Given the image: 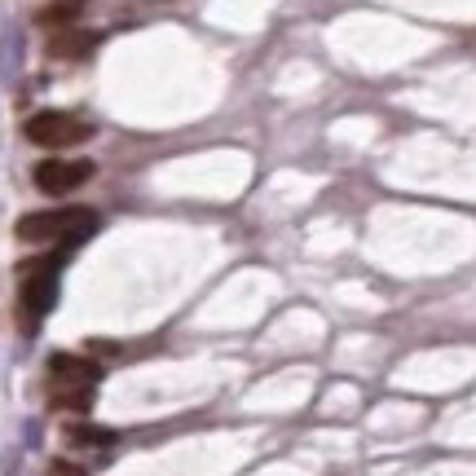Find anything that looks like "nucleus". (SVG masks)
I'll list each match as a JSON object with an SVG mask.
<instances>
[{
	"label": "nucleus",
	"instance_id": "f257e3e1",
	"mask_svg": "<svg viewBox=\"0 0 476 476\" xmlns=\"http://www.w3.org/2000/svg\"><path fill=\"white\" fill-rule=\"evenodd\" d=\"M98 230V212L93 208H49V212H27L13 234L22 242H49V238H71L80 242L84 234Z\"/></svg>",
	"mask_w": 476,
	"mask_h": 476
},
{
	"label": "nucleus",
	"instance_id": "f03ea898",
	"mask_svg": "<svg viewBox=\"0 0 476 476\" xmlns=\"http://www.w3.org/2000/svg\"><path fill=\"white\" fill-rule=\"evenodd\" d=\"M89 137H93V128L84 119L67 115V111H40V115L27 119V141H36L44 150H67V146H80Z\"/></svg>",
	"mask_w": 476,
	"mask_h": 476
},
{
	"label": "nucleus",
	"instance_id": "7ed1b4c3",
	"mask_svg": "<svg viewBox=\"0 0 476 476\" xmlns=\"http://www.w3.org/2000/svg\"><path fill=\"white\" fill-rule=\"evenodd\" d=\"M18 269H22V296H18V305H22V322L36 327V322L49 313L53 296H58V274H53L49 260H31V265H18Z\"/></svg>",
	"mask_w": 476,
	"mask_h": 476
},
{
	"label": "nucleus",
	"instance_id": "20e7f679",
	"mask_svg": "<svg viewBox=\"0 0 476 476\" xmlns=\"http://www.w3.org/2000/svg\"><path fill=\"white\" fill-rule=\"evenodd\" d=\"M89 177H93V163H89V159H44V163H36V190H44V194H53V199L80 190Z\"/></svg>",
	"mask_w": 476,
	"mask_h": 476
},
{
	"label": "nucleus",
	"instance_id": "39448f33",
	"mask_svg": "<svg viewBox=\"0 0 476 476\" xmlns=\"http://www.w3.org/2000/svg\"><path fill=\"white\" fill-rule=\"evenodd\" d=\"M49 375L62 379V384H98V379H102V366L89 361V357H75V353H53L49 357Z\"/></svg>",
	"mask_w": 476,
	"mask_h": 476
},
{
	"label": "nucleus",
	"instance_id": "423d86ee",
	"mask_svg": "<svg viewBox=\"0 0 476 476\" xmlns=\"http://www.w3.org/2000/svg\"><path fill=\"white\" fill-rule=\"evenodd\" d=\"M93 44H98V31H62L49 40V58H84L93 53Z\"/></svg>",
	"mask_w": 476,
	"mask_h": 476
},
{
	"label": "nucleus",
	"instance_id": "0eeeda50",
	"mask_svg": "<svg viewBox=\"0 0 476 476\" xmlns=\"http://www.w3.org/2000/svg\"><path fill=\"white\" fill-rule=\"evenodd\" d=\"M62 437H67L71 446H89V450H107V446H115V432L102 428V424H67Z\"/></svg>",
	"mask_w": 476,
	"mask_h": 476
},
{
	"label": "nucleus",
	"instance_id": "6e6552de",
	"mask_svg": "<svg viewBox=\"0 0 476 476\" xmlns=\"http://www.w3.org/2000/svg\"><path fill=\"white\" fill-rule=\"evenodd\" d=\"M89 397H93V384H62L49 397V406L53 410H89Z\"/></svg>",
	"mask_w": 476,
	"mask_h": 476
},
{
	"label": "nucleus",
	"instance_id": "1a4fd4ad",
	"mask_svg": "<svg viewBox=\"0 0 476 476\" xmlns=\"http://www.w3.org/2000/svg\"><path fill=\"white\" fill-rule=\"evenodd\" d=\"M80 13H84V0H53L49 9H40V22L44 27H71Z\"/></svg>",
	"mask_w": 476,
	"mask_h": 476
},
{
	"label": "nucleus",
	"instance_id": "9d476101",
	"mask_svg": "<svg viewBox=\"0 0 476 476\" xmlns=\"http://www.w3.org/2000/svg\"><path fill=\"white\" fill-rule=\"evenodd\" d=\"M44 476H84V468H80V464H67V459H53V464L44 468Z\"/></svg>",
	"mask_w": 476,
	"mask_h": 476
},
{
	"label": "nucleus",
	"instance_id": "9b49d317",
	"mask_svg": "<svg viewBox=\"0 0 476 476\" xmlns=\"http://www.w3.org/2000/svg\"><path fill=\"white\" fill-rule=\"evenodd\" d=\"M89 353H93V357H98V353H102V357H115L119 345H111V340H93V345H89Z\"/></svg>",
	"mask_w": 476,
	"mask_h": 476
}]
</instances>
